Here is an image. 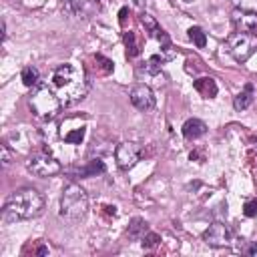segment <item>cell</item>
I'll list each match as a JSON object with an SVG mask.
<instances>
[{
    "label": "cell",
    "instance_id": "cell-1",
    "mask_svg": "<svg viewBox=\"0 0 257 257\" xmlns=\"http://www.w3.org/2000/svg\"><path fill=\"white\" fill-rule=\"evenodd\" d=\"M52 89L60 97L62 105L83 101L89 92V83L83 66H76L73 62L59 64L52 73Z\"/></svg>",
    "mask_w": 257,
    "mask_h": 257
},
{
    "label": "cell",
    "instance_id": "cell-2",
    "mask_svg": "<svg viewBox=\"0 0 257 257\" xmlns=\"http://www.w3.org/2000/svg\"><path fill=\"white\" fill-rule=\"evenodd\" d=\"M45 211V197L36 189L26 187L15 191L4 203L2 219L6 223H16L24 219H34Z\"/></svg>",
    "mask_w": 257,
    "mask_h": 257
},
{
    "label": "cell",
    "instance_id": "cell-3",
    "mask_svg": "<svg viewBox=\"0 0 257 257\" xmlns=\"http://www.w3.org/2000/svg\"><path fill=\"white\" fill-rule=\"evenodd\" d=\"M29 106L38 121H52L59 117L62 109V101L52 87L38 83L29 97Z\"/></svg>",
    "mask_w": 257,
    "mask_h": 257
},
{
    "label": "cell",
    "instance_id": "cell-4",
    "mask_svg": "<svg viewBox=\"0 0 257 257\" xmlns=\"http://www.w3.org/2000/svg\"><path fill=\"white\" fill-rule=\"evenodd\" d=\"M89 211V195L80 185L69 183L62 189V197H60V217L78 223L80 219H85V215Z\"/></svg>",
    "mask_w": 257,
    "mask_h": 257
},
{
    "label": "cell",
    "instance_id": "cell-5",
    "mask_svg": "<svg viewBox=\"0 0 257 257\" xmlns=\"http://www.w3.org/2000/svg\"><path fill=\"white\" fill-rule=\"evenodd\" d=\"M227 50L237 62H245L251 59V55L257 50V36L247 32H233L227 38Z\"/></svg>",
    "mask_w": 257,
    "mask_h": 257
},
{
    "label": "cell",
    "instance_id": "cell-6",
    "mask_svg": "<svg viewBox=\"0 0 257 257\" xmlns=\"http://www.w3.org/2000/svg\"><path fill=\"white\" fill-rule=\"evenodd\" d=\"M26 167H29V171L32 175L43 177V179L45 177H55V175H59L62 171L60 163L48 153H32L29 157V161H26Z\"/></svg>",
    "mask_w": 257,
    "mask_h": 257
},
{
    "label": "cell",
    "instance_id": "cell-7",
    "mask_svg": "<svg viewBox=\"0 0 257 257\" xmlns=\"http://www.w3.org/2000/svg\"><path fill=\"white\" fill-rule=\"evenodd\" d=\"M59 135H60V139L64 143H69V145H80V143L85 141V135H87V119L66 117L62 123H60Z\"/></svg>",
    "mask_w": 257,
    "mask_h": 257
},
{
    "label": "cell",
    "instance_id": "cell-8",
    "mask_svg": "<svg viewBox=\"0 0 257 257\" xmlns=\"http://www.w3.org/2000/svg\"><path fill=\"white\" fill-rule=\"evenodd\" d=\"M143 157V149L139 143H133V141H125V143H121L117 147V151H115V159H117V165L121 169H131L135 167L141 161Z\"/></svg>",
    "mask_w": 257,
    "mask_h": 257
},
{
    "label": "cell",
    "instance_id": "cell-9",
    "mask_svg": "<svg viewBox=\"0 0 257 257\" xmlns=\"http://www.w3.org/2000/svg\"><path fill=\"white\" fill-rule=\"evenodd\" d=\"M129 99H131V103H133L135 109H137V111H143V113L153 111V109H155V103H157V99H155V94H153L151 87H147V85H135V87L131 89V92H129Z\"/></svg>",
    "mask_w": 257,
    "mask_h": 257
},
{
    "label": "cell",
    "instance_id": "cell-10",
    "mask_svg": "<svg viewBox=\"0 0 257 257\" xmlns=\"http://www.w3.org/2000/svg\"><path fill=\"white\" fill-rule=\"evenodd\" d=\"M203 241L211 247H227L231 243V229L225 223H213L205 233H203Z\"/></svg>",
    "mask_w": 257,
    "mask_h": 257
},
{
    "label": "cell",
    "instance_id": "cell-11",
    "mask_svg": "<svg viewBox=\"0 0 257 257\" xmlns=\"http://www.w3.org/2000/svg\"><path fill=\"white\" fill-rule=\"evenodd\" d=\"M231 22L239 32H247V34H255L257 36V15L255 12H247L235 8L231 12Z\"/></svg>",
    "mask_w": 257,
    "mask_h": 257
},
{
    "label": "cell",
    "instance_id": "cell-12",
    "mask_svg": "<svg viewBox=\"0 0 257 257\" xmlns=\"http://www.w3.org/2000/svg\"><path fill=\"white\" fill-rule=\"evenodd\" d=\"M207 135V125L201 119H189L183 125V137L189 141H197Z\"/></svg>",
    "mask_w": 257,
    "mask_h": 257
},
{
    "label": "cell",
    "instance_id": "cell-13",
    "mask_svg": "<svg viewBox=\"0 0 257 257\" xmlns=\"http://www.w3.org/2000/svg\"><path fill=\"white\" fill-rule=\"evenodd\" d=\"M105 171H106V165L103 163L101 159H91L85 167H78L75 171V177H78V179H89V177H97V175H101Z\"/></svg>",
    "mask_w": 257,
    "mask_h": 257
},
{
    "label": "cell",
    "instance_id": "cell-14",
    "mask_svg": "<svg viewBox=\"0 0 257 257\" xmlns=\"http://www.w3.org/2000/svg\"><path fill=\"white\" fill-rule=\"evenodd\" d=\"M193 89L201 94L203 99H213L215 94H217V83H215V78L211 76H199L195 83H193Z\"/></svg>",
    "mask_w": 257,
    "mask_h": 257
},
{
    "label": "cell",
    "instance_id": "cell-15",
    "mask_svg": "<svg viewBox=\"0 0 257 257\" xmlns=\"http://www.w3.org/2000/svg\"><path fill=\"white\" fill-rule=\"evenodd\" d=\"M147 231H149L147 221H145V219H141V217H135V219L131 221L129 229H127V237H129L131 241H141V239L145 237V233H147Z\"/></svg>",
    "mask_w": 257,
    "mask_h": 257
},
{
    "label": "cell",
    "instance_id": "cell-16",
    "mask_svg": "<svg viewBox=\"0 0 257 257\" xmlns=\"http://www.w3.org/2000/svg\"><path fill=\"white\" fill-rule=\"evenodd\" d=\"M251 103H253V89H251V85H247L233 99V106H235V111H245V109H249Z\"/></svg>",
    "mask_w": 257,
    "mask_h": 257
},
{
    "label": "cell",
    "instance_id": "cell-17",
    "mask_svg": "<svg viewBox=\"0 0 257 257\" xmlns=\"http://www.w3.org/2000/svg\"><path fill=\"white\" fill-rule=\"evenodd\" d=\"M20 78H22L24 87H30V89H34V87L38 85V80H40V75H38V71L34 69V66H24V69H22V75H20Z\"/></svg>",
    "mask_w": 257,
    "mask_h": 257
},
{
    "label": "cell",
    "instance_id": "cell-18",
    "mask_svg": "<svg viewBox=\"0 0 257 257\" xmlns=\"http://www.w3.org/2000/svg\"><path fill=\"white\" fill-rule=\"evenodd\" d=\"M125 46H127V57L129 59H135L141 52L139 45H137V36H135V32H125Z\"/></svg>",
    "mask_w": 257,
    "mask_h": 257
},
{
    "label": "cell",
    "instance_id": "cell-19",
    "mask_svg": "<svg viewBox=\"0 0 257 257\" xmlns=\"http://www.w3.org/2000/svg\"><path fill=\"white\" fill-rule=\"evenodd\" d=\"M189 38L193 40V45L197 48H205V45H207V34L203 32V29H199V26H191V29H189Z\"/></svg>",
    "mask_w": 257,
    "mask_h": 257
},
{
    "label": "cell",
    "instance_id": "cell-20",
    "mask_svg": "<svg viewBox=\"0 0 257 257\" xmlns=\"http://www.w3.org/2000/svg\"><path fill=\"white\" fill-rule=\"evenodd\" d=\"M161 64H163V57H151L145 62L143 71L149 75H157V73H161Z\"/></svg>",
    "mask_w": 257,
    "mask_h": 257
},
{
    "label": "cell",
    "instance_id": "cell-21",
    "mask_svg": "<svg viewBox=\"0 0 257 257\" xmlns=\"http://www.w3.org/2000/svg\"><path fill=\"white\" fill-rule=\"evenodd\" d=\"M161 243V237L157 235V233H153V231H147L145 233V237L141 239V245L145 247V249H153V247H157Z\"/></svg>",
    "mask_w": 257,
    "mask_h": 257
},
{
    "label": "cell",
    "instance_id": "cell-22",
    "mask_svg": "<svg viewBox=\"0 0 257 257\" xmlns=\"http://www.w3.org/2000/svg\"><path fill=\"white\" fill-rule=\"evenodd\" d=\"M233 2H235V8L255 12V15H257V0H233Z\"/></svg>",
    "mask_w": 257,
    "mask_h": 257
},
{
    "label": "cell",
    "instance_id": "cell-23",
    "mask_svg": "<svg viewBox=\"0 0 257 257\" xmlns=\"http://www.w3.org/2000/svg\"><path fill=\"white\" fill-rule=\"evenodd\" d=\"M243 215H245V217H257V197L245 201V205H243Z\"/></svg>",
    "mask_w": 257,
    "mask_h": 257
},
{
    "label": "cell",
    "instance_id": "cell-24",
    "mask_svg": "<svg viewBox=\"0 0 257 257\" xmlns=\"http://www.w3.org/2000/svg\"><path fill=\"white\" fill-rule=\"evenodd\" d=\"M141 22L145 24V29H147L149 32H151V34H153V32L159 29V24L155 22V18H153L151 15H147V12H143V15H141Z\"/></svg>",
    "mask_w": 257,
    "mask_h": 257
},
{
    "label": "cell",
    "instance_id": "cell-25",
    "mask_svg": "<svg viewBox=\"0 0 257 257\" xmlns=\"http://www.w3.org/2000/svg\"><path fill=\"white\" fill-rule=\"evenodd\" d=\"M12 163V153H10V145L4 141V145H2V165L4 167H8Z\"/></svg>",
    "mask_w": 257,
    "mask_h": 257
},
{
    "label": "cell",
    "instance_id": "cell-26",
    "mask_svg": "<svg viewBox=\"0 0 257 257\" xmlns=\"http://www.w3.org/2000/svg\"><path fill=\"white\" fill-rule=\"evenodd\" d=\"M64 2L69 4L73 10H80V8L85 6V2H87V0H64Z\"/></svg>",
    "mask_w": 257,
    "mask_h": 257
},
{
    "label": "cell",
    "instance_id": "cell-27",
    "mask_svg": "<svg viewBox=\"0 0 257 257\" xmlns=\"http://www.w3.org/2000/svg\"><path fill=\"white\" fill-rule=\"evenodd\" d=\"M243 253L245 255H257V243H251V245L243 247Z\"/></svg>",
    "mask_w": 257,
    "mask_h": 257
},
{
    "label": "cell",
    "instance_id": "cell-28",
    "mask_svg": "<svg viewBox=\"0 0 257 257\" xmlns=\"http://www.w3.org/2000/svg\"><path fill=\"white\" fill-rule=\"evenodd\" d=\"M127 15H129V8H127V6H125V8H121V12H119V22H121V24H125Z\"/></svg>",
    "mask_w": 257,
    "mask_h": 257
},
{
    "label": "cell",
    "instance_id": "cell-29",
    "mask_svg": "<svg viewBox=\"0 0 257 257\" xmlns=\"http://www.w3.org/2000/svg\"><path fill=\"white\" fill-rule=\"evenodd\" d=\"M133 4L137 8H143V0H133Z\"/></svg>",
    "mask_w": 257,
    "mask_h": 257
}]
</instances>
